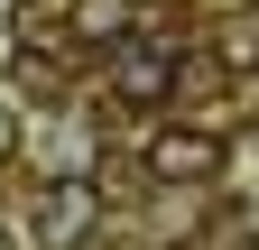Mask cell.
<instances>
[{"label": "cell", "mask_w": 259, "mask_h": 250, "mask_svg": "<svg viewBox=\"0 0 259 250\" xmlns=\"http://www.w3.org/2000/svg\"><path fill=\"white\" fill-rule=\"evenodd\" d=\"M93 223H102V195H93L83 176H56L47 195H37V223H28V241L37 250H83Z\"/></svg>", "instance_id": "obj_1"}, {"label": "cell", "mask_w": 259, "mask_h": 250, "mask_svg": "<svg viewBox=\"0 0 259 250\" xmlns=\"http://www.w3.org/2000/svg\"><path fill=\"white\" fill-rule=\"evenodd\" d=\"M120 93H130V102H167V93H176V56H130Z\"/></svg>", "instance_id": "obj_4"}, {"label": "cell", "mask_w": 259, "mask_h": 250, "mask_svg": "<svg viewBox=\"0 0 259 250\" xmlns=\"http://www.w3.org/2000/svg\"><path fill=\"white\" fill-rule=\"evenodd\" d=\"M250 213H259V204H250Z\"/></svg>", "instance_id": "obj_6"}, {"label": "cell", "mask_w": 259, "mask_h": 250, "mask_svg": "<svg viewBox=\"0 0 259 250\" xmlns=\"http://www.w3.org/2000/svg\"><path fill=\"white\" fill-rule=\"evenodd\" d=\"M65 28H74L83 47H120L130 28H139V10H130V0H65Z\"/></svg>", "instance_id": "obj_3"}, {"label": "cell", "mask_w": 259, "mask_h": 250, "mask_svg": "<svg viewBox=\"0 0 259 250\" xmlns=\"http://www.w3.org/2000/svg\"><path fill=\"white\" fill-rule=\"evenodd\" d=\"M10 148H19V120H10V111H0V158H10Z\"/></svg>", "instance_id": "obj_5"}, {"label": "cell", "mask_w": 259, "mask_h": 250, "mask_svg": "<svg viewBox=\"0 0 259 250\" xmlns=\"http://www.w3.org/2000/svg\"><path fill=\"white\" fill-rule=\"evenodd\" d=\"M148 176L157 185H204V176H222V139L194 130V120H176V130L148 139Z\"/></svg>", "instance_id": "obj_2"}]
</instances>
